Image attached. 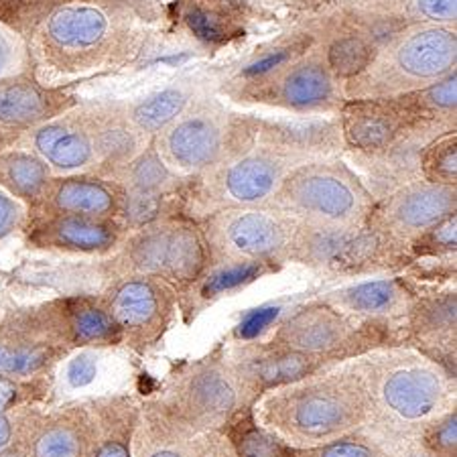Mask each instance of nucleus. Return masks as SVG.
Masks as SVG:
<instances>
[{
	"label": "nucleus",
	"instance_id": "nucleus-11",
	"mask_svg": "<svg viewBox=\"0 0 457 457\" xmlns=\"http://www.w3.org/2000/svg\"><path fill=\"white\" fill-rule=\"evenodd\" d=\"M29 149L49 165L54 175L87 173L96 169V149L84 118L65 112L27 132Z\"/></svg>",
	"mask_w": 457,
	"mask_h": 457
},
{
	"label": "nucleus",
	"instance_id": "nucleus-17",
	"mask_svg": "<svg viewBox=\"0 0 457 457\" xmlns=\"http://www.w3.org/2000/svg\"><path fill=\"white\" fill-rule=\"evenodd\" d=\"M37 238L65 250L102 253V250L112 248L120 238V226L114 218L47 213V218L37 226Z\"/></svg>",
	"mask_w": 457,
	"mask_h": 457
},
{
	"label": "nucleus",
	"instance_id": "nucleus-36",
	"mask_svg": "<svg viewBox=\"0 0 457 457\" xmlns=\"http://www.w3.org/2000/svg\"><path fill=\"white\" fill-rule=\"evenodd\" d=\"M307 358L301 353H287V356H278L275 360H269L261 368V376L264 380H287L295 378L307 372Z\"/></svg>",
	"mask_w": 457,
	"mask_h": 457
},
{
	"label": "nucleus",
	"instance_id": "nucleus-27",
	"mask_svg": "<svg viewBox=\"0 0 457 457\" xmlns=\"http://www.w3.org/2000/svg\"><path fill=\"white\" fill-rule=\"evenodd\" d=\"M312 49V39L309 37H295L293 41L283 43L275 49L264 51V54L256 55L253 62L245 65L240 71L242 84L245 82H256V79L269 78L272 73L283 70L285 65H289L295 59L301 57Z\"/></svg>",
	"mask_w": 457,
	"mask_h": 457
},
{
	"label": "nucleus",
	"instance_id": "nucleus-41",
	"mask_svg": "<svg viewBox=\"0 0 457 457\" xmlns=\"http://www.w3.org/2000/svg\"><path fill=\"white\" fill-rule=\"evenodd\" d=\"M323 457H372L370 452L362 445H352V444H344V445H334L328 449Z\"/></svg>",
	"mask_w": 457,
	"mask_h": 457
},
{
	"label": "nucleus",
	"instance_id": "nucleus-21",
	"mask_svg": "<svg viewBox=\"0 0 457 457\" xmlns=\"http://www.w3.org/2000/svg\"><path fill=\"white\" fill-rule=\"evenodd\" d=\"M54 177L46 161L31 151L12 149L0 153V187L25 205H39Z\"/></svg>",
	"mask_w": 457,
	"mask_h": 457
},
{
	"label": "nucleus",
	"instance_id": "nucleus-2",
	"mask_svg": "<svg viewBox=\"0 0 457 457\" xmlns=\"http://www.w3.org/2000/svg\"><path fill=\"white\" fill-rule=\"evenodd\" d=\"M455 27L423 25L396 31L378 46L370 65L342 84L344 100L396 98L429 87L455 71Z\"/></svg>",
	"mask_w": 457,
	"mask_h": 457
},
{
	"label": "nucleus",
	"instance_id": "nucleus-9",
	"mask_svg": "<svg viewBox=\"0 0 457 457\" xmlns=\"http://www.w3.org/2000/svg\"><path fill=\"white\" fill-rule=\"evenodd\" d=\"M130 261L143 272L187 281L204 269V240L191 224L153 222L132 242Z\"/></svg>",
	"mask_w": 457,
	"mask_h": 457
},
{
	"label": "nucleus",
	"instance_id": "nucleus-10",
	"mask_svg": "<svg viewBox=\"0 0 457 457\" xmlns=\"http://www.w3.org/2000/svg\"><path fill=\"white\" fill-rule=\"evenodd\" d=\"M76 106L59 86H47L31 71L0 82V135H27L39 124Z\"/></svg>",
	"mask_w": 457,
	"mask_h": 457
},
{
	"label": "nucleus",
	"instance_id": "nucleus-6",
	"mask_svg": "<svg viewBox=\"0 0 457 457\" xmlns=\"http://www.w3.org/2000/svg\"><path fill=\"white\" fill-rule=\"evenodd\" d=\"M240 96L293 112H329L344 104L342 82L328 68L321 49H309L269 78L245 82Z\"/></svg>",
	"mask_w": 457,
	"mask_h": 457
},
{
	"label": "nucleus",
	"instance_id": "nucleus-18",
	"mask_svg": "<svg viewBox=\"0 0 457 457\" xmlns=\"http://www.w3.org/2000/svg\"><path fill=\"white\" fill-rule=\"evenodd\" d=\"M353 17L403 29L437 25L455 27L457 0H350Z\"/></svg>",
	"mask_w": 457,
	"mask_h": 457
},
{
	"label": "nucleus",
	"instance_id": "nucleus-13",
	"mask_svg": "<svg viewBox=\"0 0 457 457\" xmlns=\"http://www.w3.org/2000/svg\"><path fill=\"white\" fill-rule=\"evenodd\" d=\"M47 213H76L92 218L122 216L124 189L112 177L92 173L57 175L51 179L41 204Z\"/></svg>",
	"mask_w": 457,
	"mask_h": 457
},
{
	"label": "nucleus",
	"instance_id": "nucleus-22",
	"mask_svg": "<svg viewBox=\"0 0 457 457\" xmlns=\"http://www.w3.org/2000/svg\"><path fill=\"white\" fill-rule=\"evenodd\" d=\"M439 380L425 370H401L390 376L385 399L399 415L419 419L429 412L439 399Z\"/></svg>",
	"mask_w": 457,
	"mask_h": 457
},
{
	"label": "nucleus",
	"instance_id": "nucleus-28",
	"mask_svg": "<svg viewBox=\"0 0 457 457\" xmlns=\"http://www.w3.org/2000/svg\"><path fill=\"white\" fill-rule=\"evenodd\" d=\"M345 411L329 396H312L295 411V423L307 433H329L344 423Z\"/></svg>",
	"mask_w": 457,
	"mask_h": 457
},
{
	"label": "nucleus",
	"instance_id": "nucleus-33",
	"mask_svg": "<svg viewBox=\"0 0 457 457\" xmlns=\"http://www.w3.org/2000/svg\"><path fill=\"white\" fill-rule=\"evenodd\" d=\"M194 395L197 403L212 412H224L234 403L232 388L220 374H204L194 385Z\"/></svg>",
	"mask_w": 457,
	"mask_h": 457
},
{
	"label": "nucleus",
	"instance_id": "nucleus-38",
	"mask_svg": "<svg viewBox=\"0 0 457 457\" xmlns=\"http://www.w3.org/2000/svg\"><path fill=\"white\" fill-rule=\"evenodd\" d=\"M281 309L278 307H264V309H256V312L248 313L242 323L238 326V336L240 337H256L261 331L267 329L272 321L277 320Z\"/></svg>",
	"mask_w": 457,
	"mask_h": 457
},
{
	"label": "nucleus",
	"instance_id": "nucleus-30",
	"mask_svg": "<svg viewBox=\"0 0 457 457\" xmlns=\"http://www.w3.org/2000/svg\"><path fill=\"white\" fill-rule=\"evenodd\" d=\"M31 71L27 39L19 31L0 21V82Z\"/></svg>",
	"mask_w": 457,
	"mask_h": 457
},
{
	"label": "nucleus",
	"instance_id": "nucleus-47",
	"mask_svg": "<svg viewBox=\"0 0 457 457\" xmlns=\"http://www.w3.org/2000/svg\"><path fill=\"white\" fill-rule=\"evenodd\" d=\"M0 457H19V455H12V453H6V455H0Z\"/></svg>",
	"mask_w": 457,
	"mask_h": 457
},
{
	"label": "nucleus",
	"instance_id": "nucleus-29",
	"mask_svg": "<svg viewBox=\"0 0 457 457\" xmlns=\"http://www.w3.org/2000/svg\"><path fill=\"white\" fill-rule=\"evenodd\" d=\"M342 299L358 313H380L396 303L399 289L393 281H370L352 287L344 293Z\"/></svg>",
	"mask_w": 457,
	"mask_h": 457
},
{
	"label": "nucleus",
	"instance_id": "nucleus-44",
	"mask_svg": "<svg viewBox=\"0 0 457 457\" xmlns=\"http://www.w3.org/2000/svg\"><path fill=\"white\" fill-rule=\"evenodd\" d=\"M98 457H129V455H127V449H124L122 445L112 444V445L102 449Z\"/></svg>",
	"mask_w": 457,
	"mask_h": 457
},
{
	"label": "nucleus",
	"instance_id": "nucleus-5",
	"mask_svg": "<svg viewBox=\"0 0 457 457\" xmlns=\"http://www.w3.org/2000/svg\"><path fill=\"white\" fill-rule=\"evenodd\" d=\"M154 149L179 177L205 175L230 159V116L210 98L194 102L186 112L153 138Z\"/></svg>",
	"mask_w": 457,
	"mask_h": 457
},
{
	"label": "nucleus",
	"instance_id": "nucleus-40",
	"mask_svg": "<svg viewBox=\"0 0 457 457\" xmlns=\"http://www.w3.org/2000/svg\"><path fill=\"white\" fill-rule=\"evenodd\" d=\"M242 455L245 457H278V449L270 439L253 433L242 441Z\"/></svg>",
	"mask_w": 457,
	"mask_h": 457
},
{
	"label": "nucleus",
	"instance_id": "nucleus-32",
	"mask_svg": "<svg viewBox=\"0 0 457 457\" xmlns=\"http://www.w3.org/2000/svg\"><path fill=\"white\" fill-rule=\"evenodd\" d=\"M114 326L116 321L112 313L94 305H82L71 315V329L82 342L104 340V337L112 336Z\"/></svg>",
	"mask_w": 457,
	"mask_h": 457
},
{
	"label": "nucleus",
	"instance_id": "nucleus-4",
	"mask_svg": "<svg viewBox=\"0 0 457 457\" xmlns=\"http://www.w3.org/2000/svg\"><path fill=\"white\" fill-rule=\"evenodd\" d=\"M301 163L305 161L289 146L258 145L242 154H232L202 175L197 197L216 210L267 205L285 177Z\"/></svg>",
	"mask_w": 457,
	"mask_h": 457
},
{
	"label": "nucleus",
	"instance_id": "nucleus-26",
	"mask_svg": "<svg viewBox=\"0 0 457 457\" xmlns=\"http://www.w3.org/2000/svg\"><path fill=\"white\" fill-rule=\"evenodd\" d=\"M421 173L425 181L441 186H457V132L449 129L425 146L421 154Z\"/></svg>",
	"mask_w": 457,
	"mask_h": 457
},
{
	"label": "nucleus",
	"instance_id": "nucleus-42",
	"mask_svg": "<svg viewBox=\"0 0 457 457\" xmlns=\"http://www.w3.org/2000/svg\"><path fill=\"white\" fill-rule=\"evenodd\" d=\"M457 429H455V417H452L449 419V421L441 427V431H439V444L444 445V447H455V433Z\"/></svg>",
	"mask_w": 457,
	"mask_h": 457
},
{
	"label": "nucleus",
	"instance_id": "nucleus-46",
	"mask_svg": "<svg viewBox=\"0 0 457 457\" xmlns=\"http://www.w3.org/2000/svg\"><path fill=\"white\" fill-rule=\"evenodd\" d=\"M153 457H181V455H177V453H173V452H161V453L153 455Z\"/></svg>",
	"mask_w": 457,
	"mask_h": 457
},
{
	"label": "nucleus",
	"instance_id": "nucleus-37",
	"mask_svg": "<svg viewBox=\"0 0 457 457\" xmlns=\"http://www.w3.org/2000/svg\"><path fill=\"white\" fill-rule=\"evenodd\" d=\"M27 205L0 187V240L11 236L25 222Z\"/></svg>",
	"mask_w": 457,
	"mask_h": 457
},
{
	"label": "nucleus",
	"instance_id": "nucleus-1",
	"mask_svg": "<svg viewBox=\"0 0 457 457\" xmlns=\"http://www.w3.org/2000/svg\"><path fill=\"white\" fill-rule=\"evenodd\" d=\"M143 41L145 17L129 0H68L43 14L27 46L33 76L54 86L118 68Z\"/></svg>",
	"mask_w": 457,
	"mask_h": 457
},
{
	"label": "nucleus",
	"instance_id": "nucleus-16",
	"mask_svg": "<svg viewBox=\"0 0 457 457\" xmlns=\"http://www.w3.org/2000/svg\"><path fill=\"white\" fill-rule=\"evenodd\" d=\"M202 84L194 78H181L130 102H122L124 116L141 135L151 141L202 98Z\"/></svg>",
	"mask_w": 457,
	"mask_h": 457
},
{
	"label": "nucleus",
	"instance_id": "nucleus-48",
	"mask_svg": "<svg viewBox=\"0 0 457 457\" xmlns=\"http://www.w3.org/2000/svg\"><path fill=\"white\" fill-rule=\"evenodd\" d=\"M3 3H6V0H0V4H3Z\"/></svg>",
	"mask_w": 457,
	"mask_h": 457
},
{
	"label": "nucleus",
	"instance_id": "nucleus-3",
	"mask_svg": "<svg viewBox=\"0 0 457 457\" xmlns=\"http://www.w3.org/2000/svg\"><path fill=\"white\" fill-rule=\"evenodd\" d=\"M267 205L295 222L353 226L370 216L372 194L342 161H305L285 177Z\"/></svg>",
	"mask_w": 457,
	"mask_h": 457
},
{
	"label": "nucleus",
	"instance_id": "nucleus-23",
	"mask_svg": "<svg viewBox=\"0 0 457 457\" xmlns=\"http://www.w3.org/2000/svg\"><path fill=\"white\" fill-rule=\"evenodd\" d=\"M344 321L328 307L303 309L283 328V340L297 350L321 352L340 342Z\"/></svg>",
	"mask_w": 457,
	"mask_h": 457
},
{
	"label": "nucleus",
	"instance_id": "nucleus-15",
	"mask_svg": "<svg viewBox=\"0 0 457 457\" xmlns=\"http://www.w3.org/2000/svg\"><path fill=\"white\" fill-rule=\"evenodd\" d=\"M295 246L313 262L328 267H350L366 261L378 246V240L362 224L329 226V224H297L293 236Z\"/></svg>",
	"mask_w": 457,
	"mask_h": 457
},
{
	"label": "nucleus",
	"instance_id": "nucleus-8",
	"mask_svg": "<svg viewBox=\"0 0 457 457\" xmlns=\"http://www.w3.org/2000/svg\"><path fill=\"white\" fill-rule=\"evenodd\" d=\"M297 222L285 213L256 208H224L210 218V232L226 254L245 258V262H262L293 245Z\"/></svg>",
	"mask_w": 457,
	"mask_h": 457
},
{
	"label": "nucleus",
	"instance_id": "nucleus-12",
	"mask_svg": "<svg viewBox=\"0 0 457 457\" xmlns=\"http://www.w3.org/2000/svg\"><path fill=\"white\" fill-rule=\"evenodd\" d=\"M457 210V187L431 181H411L396 189L382 204V224L396 234H421L453 216Z\"/></svg>",
	"mask_w": 457,
	"mask_h": 457
},
{
	"label": "nucleus",
	"instance_id": "nucleus-19",
	"mask_svg": "<svg viewBox=\"0 0 457 457\" xmlns=\"http://www.w3.org/2000/svg\"><path fill=\"white\" fill-rule=\"evenodd\" d=\"M181 23L195 41L220 47L245 33V17L236 0H186Z\"/></svg>",
	"mask_w": 457,
	"mask_h": 457
},
{
	"label": "nucleus",
	"instance_id": "nucleus-25",
	"mask_svg": "<svg viewBox=\"0 0 457 457\" xmlns=\"http://www.w3.org/2000/svg\"><path fill=\"white\" fill-rule=\"evenodd\" d=\"M161 297L153 283L132 278L118 287L112 297V317L122 328H146L157 320Z\"/></svg>",
	"mask_w": 457,
	"mask_h": 457
},
{
	"label": "nucleus",
	"instance_id": "nucleus-24",
	"mask_svg": "<svg viewBox=\"0 0 457 457\" xmlns=\"http://www.w3.org/2000/svg\"><path fill=\"white\" fill-rule=\"evenodd\" d=\"M376 51H378V43L370 35L362 31H348L328 43V47L323 49V57H326L331 73L345 84L358 78L370 65Z\"/></svg>",
	"mask_w": 457,
	"mask_h": 457
},
{
	"label": "nucleus",
	"instance_id": "nucleus-45",
	"mask_svg": "<svg viewBox=\"0 0 457 457\" xmlns=\"http://www.w3.org/2000/svg\"><path fill=\"white\" fill-rule=\"evenodd\" d=\"M9 437H11V425L4 417H0V449L6 445Z\"/></svg>",
	"mask_w": 457,
	"mask_h": 457
},
{
	"label": "nucleus",
	"instance_id": "nucleus-14",
	"mask_svg": "<svg viewBox=\"0 0 457 457\" xmlns=\"http://www.w3.org/2000/svg\"><path fill=\"white\" fill-rule=\"evenodd\" d=\"M79 116L90 130L96 149V167L106 169L110 175L135 159L149 143L124 116L122 102L86 106L79 110Z\"/></svg>",
	"mask_w": 457,
	"mask_h": 457
},
{
	"label": "nucleus",
	"instance_id": "nucleus-34",
	"mask_svg": "<svg viewBox=\"0 0 457 457\" xmlns=\"http://www.w3.org/2000/svg\"><path fill=\"white\" fill-rule=\"evenodd\" d=\"M47 353L41 350H21L0 344V376L3 374H29L46 364Z\"/></svg>",
	"mask_w": 457,
	"mask_h": 457
},
{
	"label": "nucleus",
	"instance_id": "nucleus-35",
	"mask_svg": "<svg viewBox=\"0 0 457 457\" xmlns=\"http://www.w3.org/2000/svg\"><path fill=\"white\" fill-rule=\"evenodd\" d=\"M78 437L70 429H51L37 441V457H78Z\"/></svg>",
	"mask_w": 457,
	"mask_h": 457
},
{
	"label": "nucleus",
	"instance_id": "nucleus-20",
	"mask_svg": "<svg viewBox=\"0 0 457 457\" xmlns=\"http://www.w3.org/2000/svg\"><path fill=\"white\" fill-rule=\"evenodd\" d=\"M112 175V179L120 183L127 195L153 197V200H165L181 179L161 159L159 151L154 149L153 138L135 159H130L127 165L116 169Z\"/></svg>",
	"mask_w": 457,
	"mask_h": 457
},
{
	"label": "nucleus",
	"instance_id": "nucleus-39",
	"mask_svg": "<svg viewBox=\"0 0 457 457\" xmlns=\"http://www.w3.org/2000/svg\"><path fill=\"white\" fill-rule=\"evenodd\" d=\"M96 376V360L90 353H79L71 360L68 368V378L73 386H86L90 385Z\"/></svg>",
	"mask_w": 457,
	"mask_h": 457
},
{
	"label": "nucleus",
	"instance_id": "nucleus-7",
	"mask_svg": "<svg viewBox=\"0 0 457 457\" xmlns=\"http://www.w3.org/2000/svg\"><path fill=\"white\" fill-rule=\"evenodd\" d=\"M429 110L419 102L417 92L396 98L344 100L340 122L345 145L364 153H380L395 146L409 132L435 120Z\"/></svg>",
	"mask_w": 457,
	"mask_h": 457
},
{
	"label": "nucleus",
	"instance_id": "nucleus-43",
	"mask_svg": "<svg viewBox=\"0 0 457 457\" xmlns=\"http://www.w3.org/2000/svg\"><path fill=\"white\" fill-rule=\"evenodd\" d=\"M17 396V388H14L12 382L6 378H0V411H4Z\"/></svg>",
	"mask_w": 457,
	"mask_h": 457
},
{
	"label": "nucleus",
	"instance_id": "nucleus-31",
	"mask_svg": "<svg viewBox=\"0 0 457 457\" xmlns=\"http://www.w3.org/2000/svg\"><path fill=\"white\" fill-rule=\"evenodd\" d=\"M264 272H267V269H264V262L232 264V267H226L222 270L213 272L208 281L204 283L202 295L204 297H216V295L234 291L242 285L253 283L254 278L264 275Z\"/></svg>",
	"mask_w": 457,
	"mask_h": 457
}]
</instances>
